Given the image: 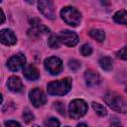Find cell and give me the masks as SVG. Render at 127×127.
Masks as SVG:
<instances>
[{
  "label": "cell",
  "instance_id": "obj_4",
  "mask_svg": "<svg viewBox=\"0 0 127 127\" xmlns=\"http://www.w3.org/2000/svg\"><path fill=\"white\" fill-rule=\"evenodd\" d=\"M68 111H69V116L71 118H73V119L80 118L86 113L87 104L81 99H74L70 102Z\"/></svg>",
  "mask_w": 127,
  "mask_h": 127
},
{
  "label": "cell",
  "instance_id": "obj_3",
  "mask_svg": "<svg viewBox=\"0 0 127 127\" xmlns=\"http://www.w3.org/2000/svg\"><path fill=\"white\" fill-rule=\"evenodd\" d=\"M61 16L63 18V20L72 26V27H75L79 24L80 22V19H81V16H80V13L73 7H65L64 8L62 11H61Z\"/></svg>",
  "mask_w": 127,
  "mask_h": 127
},
{
  "label": "cell",
  "instance_id": "obj_2",
  "mask_svg": "<svg viewBox=\"0 0 127 127\" xmlns=\"http://www.w3.org/2000/svg\"><path fill=\"white\" fill-rule=\"evenodd\" d=\"M104 101L107 103L108 106H110L113 110L125 113L126 112V101L123 97H121L119 94H117L114 91H108L104 95Z\"/></svg>",
  "mask_w": 127,
  "mask_h": 127
},
{
  "label": "cell",
  "instance_id": "obj_20",
  "mask_svg": "<svg viewBox=\"0 0 127 127\" xmlns=\"http://www.w3.org/2000/svg\"><path fill=\"white\" fill-rule=\"evenodd\" d=\"M23 117H24V120H25L26 123H30V122L34 119L33 113H32L28 108H26V109L24 110V112H23Z\"/></svg>",
  "mask_w": 127,
  "mask_h": 127
},
{
  "label": "cell",
  "instance_id": "obj_24",
  "mask_svg": "<svg viewBox=\"0 0 127 127\" xmlns=\"http://www.w3.org/2000/svg\"><path fill=\"white\" fill-rule=\"evenodd\" d=\"M5 125L6 127H21V125L16 122V121H13V120H8L5 122Z\"/></svg>",
  "mask_w": 127,
  "mask_h": 127
},
{
  "label": "cell",
  "instance_id": "obj_18",
  "mask_svg": "<svg viewBox=\"0 0 127 127\" xmlns=\"http://www.w3.org/2000/svg\"><path fill=\"white\" fill-rule=\"evenodd\" d=\"M91 107H92V109H93L99 116H105V115L107 114V111H106L105 107H104L103 105L97 103V102H92Z\"/></svg>",
  "mask_w": 127,
  "mask_h": 127
},
{
  "label": "cell",
  "instance_id": "obj_5",
  "mask_svg": "<svg viewBox=\"0 0 127 127\" xmlns=\"http://www.w3.org/2000/svg\"><path fill=\"white\" fill-rule=\"evenodd\" d=\"M45 67L51 74H58L63 68V63L57 57H50L45 60Z\"/></svg>",
  "mask_w": 127,
  "mask_h": 127
},
{
  "label": "cell",
  "instance_id": "obj_13",
  "mask_svg": "<svg viewBox=\"0 0 127 127\" xmlns=\"http://www.w3.org/2000/svg\"><path fill=\"white\" fill-rule=\"evenodd\" d=\"M84 78H85L86 84H88L89 86L97 85L100 81V77H99L98 73H96L93 70H86L84 73Z\"/></svg>",
  "mask_w": 127,
  "mask_h": 127
},
{
  "label": "cell",
  "instance_id": "obj_26",
  "mask_svg": "<svg viewBox=\"0 0 127 127\" xmlns=\"http://www.w3.org/2000/svg\"><path fill=\"white\" fill-rule=\"evenodd\" d=\"M118 57H120L122 60H126V59H127V57H126V47L122 48V49L119 51V53H118Z\"/></svg>",
  "mask_w": 127,
  "mask_h": 127
},
{
  "label": "cell",
  "instance_id": "obj_21",
  "mask_svg": "<svg viewBox=\"0 0 127 127\" xmlns=\"http://www.w3.org/2000/svg\"><path fill=\"white\" fill-rule=\"evenodd\" d=\"M46 127H60V122L56 118H49L45 121Z\"/></svg>",
  "mask_w": 127,
  "mask_h": 127
},
{
  "label": "cell",
  "instance_id": "obj_14",
  "mask_svg": "<svg viewBox=\"0 0 127 127\" xmlns=\"http://www.w3.org/2000/svg\"><path fill=\"white\" fill-rule=\"evenodd\" d=\"M7 85H8L10 90L15 91V92L20 91L22 89V86H23L22 85V81L18 76H10L8 78Z\"/></svg>",
  "mask_w": 127,
  "mask_h": 127
},
{
  "label": "cell",
  "instance_id": "obj_16",
  "mask_svg": "<svg viewBox=\"0 0 127 127\" xmlns=\"http://www.w3.org/2000/svg\"><path fill=\"white\" fill-rule=\"evenodd\" d=\"M126 18H127V13L124 10L116 12L113 16V19L115 22H117L119 24H124V25L126 24Z\"/></svg>",
  "mask_w": 127,
  "mask_h": 127
},
{
  "label": "cell",
  "instance_id": "obj_12",
  "mask_svg": "<svg viewBox=\"0 0 127 127\" xmlns=\"http://www.w3.org/2000/svg\"><path fill=\"white\" fill-rule=\"evenodd\" d=\"M23 74L24 76L27 78V79H30V80H36L39 78L40 76V73H39V70L37 69L36 66L30 64L28 66H26L24 69H23Z\"/></svg>",
  "mask_w": 127,
  "mask_h": 127
},
{
  "label": "cell",
  "instance_id": "obj_1",
  "mask_svg": "<svg viewBox=\"0 0 127 127\" xmlns=\"http://www.w3.org/2000/svg\"><path fill=\"white\" fill-rule=\"evenodd\" d=\"M71 88V79L66 77L61 80L52 81L48 84V93L50 95H64L66 94Z\"/></svg>",
  "mask_w": 127,
  "mask_h": 127
},
{
  "label": "cell",
  "instance_id": "obj_29",
  "mask_svg": "<svg viewBox=\"0 0 127 127\" xmlns=\"http://www.w3.org/2000/svg\"><path fill=\"white\" fill-rule=\"evenodd\" d=\"M76 127H87V126H86L85 124H83V123H81V124H78V125H77Z\"/></svg>",
  "mask_w": 127,
  "mask_h": 127
},
{
  "label": "cell",
  "instance_id": "obj_19",
  "mask_svg": "<svg viewBox=\"0 0 127 127\" xmlns=\"http://www.w3.org/2000/svg\"><path fill=\"white\" fill-rule=\"evenodd\" d=\"M48 45L52 49H58L60 47V40H59L58 36H55V35L51 36L50 39L48 40Z\"/></svg>",
  "mask_w": 127,
  "mask_h": 127
},
{
  "label": "cell",
  "instance_id": "obj_22",
  "mask_svg": "<svg viewBox=\"0 0 127 127\" xmlns=\"http://www.w3.org/2000/svg\"><path fill=\"white\" fill-rule=\"evenodd\" d=\"M80 52L83 56H89L91 53H92V49L89 45H83L80 49Z\"/></svg>",
  "mask_w": 127,
  "mask_h": 127
},
{
  "label": "cell",
  "instance_id": "obj_15",
  "mask_svg": "<svg viewBox=\"0 0 127 127\" xmlns=\"http://www.w3.org/2000/svg\"><path fill=\"white\" fill-rule=\"evenodd\" d=\"M89 35H90V37H92L93 39H95L98 42H103L104 38H105L104 32L102 30H100V29H92V30H90Z\"/></svg>",
  "mask_w": 127,
  "mask_h": 127
},
{
  "label": "cell",
  "instance_id": "obj_31",
  "mask_svg": "<svg viewBox=\"0 0 127 127\" xmlns=\"http://www.w3.org/2000/svg\"><path fill=\"white\" fill-rule=\"evenodd\" d=\"M34 127H39V126H38V125H35V126H34Z\"/></svg>",
  "mask_w": 127,
  "mask_h": 127
},
{
  "label": "cell",
  "instance_id": "obj_7",
  "mask_svg": "<svg viewBox=\"0 0 127 127\" xmlns=\"http://www.w3.org/2000/svg\"><path fill=\"white\" fill-rule=\"evenodd\" d=\"M38 7L39 10L41 11V13L49 18V19H55V8H54V4L51 1H47V0H43L38 2Z\"/></svg>",
  "mask_w": 127,
  "mask_h": 127
},
{
  "label": "cell",
  "instance_id": "obj_25",
  "mask_svg": "<svg viewBox=\"0 0 127 127\" xmlns=\"http://www.w3.org/2000/svg\"><path fill=\"white\" fill-rule=\"evenodd\" d=\"M55 107L59 110V112L61 113V114H64V106L61 103V102H56V104H55Z\"/></svg>",
  "mask_w": 127,
  "mask_h": 127
},
{
  "label": "cell",
  "instance_id": "obj_11",
  "mask_svg": "<svg viewBox=\"0 0 127 127\" xmlns=\"http://www.w3.org/2000/svg\"><path fill=\"white\" fill-rule=\"evenodd\" d=\"M50 32V29L44 25H37L30 30H28V36L31 39H39L43 35H46Z\"/></svg>",
  "mask_w": 127,
  "mask_h": 127
},
{
  "label": "cell",
  "instance_id": "obj_27",
  "mask_svg": "<svg viewBox=\"0 0 127 127\" xmlns=\"http://www.w3.org/2000/svg\"><path fill=\"white\" fill-rule=\"evenodd\" d=\"M5 21V15L3 13V11L0 9V24H2Z\"/></svg>",
  "mask_w": 127,
  "mask_h": 127
},
{
  "label": "cell",
  "instance_id": "obj_6",
  "mask_svg": "<svg viewBox=\"0 0 127 127\" xmlns=\"http://www.w3.org/2000/svg\"><path fill=\"white\" fill-rule=\"evenodd\" d=\"M58 38L60 40V43H63L65 46H68V47H73L78 43L77 35L75 33L71 32V31H69V30L62 31Z\"/></svg>",
  "mask_w": 127,
  "mask_h": 127
},
{
  "label": "cell",
  "instance_id": "obj_28",
  "mask_svg": "<svg viewBox=\"0 0 127 127\" xmlns=\"http://www.w3.org/2000/svg\"><path fill=\"white\" fill-rule=\"evenodd\" d=\"M111 127H122V125L118 121H114L111 123Z\"/></svg>",
  "mask_w": 127,
  "mask_h": 127
},
{
  "label": "cell",
  "instance_id": "obj_9",
  "mask_svg": "<svg viewBox=\"0 0 127 127\" xmlns=\"http://www.w3.org/2000/svg\"><path fill=\"white\" fill-rule=\"evenodd\" d=\"M29 97H30V100L32 101L33 105L36 106V107H39V106L43 105L46 102V95L43 92V90L40 89V88L32 89L30 91Z\"/></svg>",
  "mask_w": 127,
  "mask_h": 127
},
{
  "label": "cell",
  "instance_id": "obj_10",
  "mask_svg": "<svg viewBox=\"0 0 127 127\" xmlns=\"http://www.w3.org/2000/svg\"><path fill=\"white\" fill-rule=\"evenodd\" d=\"M0 42L6 46H12L16 43V36L12 30L4 29L0 31Z\"/></svg>",
  "mask_w": 127,
  "mask_h": 127
},
{
  "label": "cell",
  "instance_id": "obj_30",
  "mask_svg": "<svg viewBox=\"0 0 127 127\" xmlns=\"http://www.w3.org/2000/svg\"><path fill=\"white\" fill-rule=\"evenodd\" d=\"M2 100H3V97H2V95L0 94V104L2 103Z\"/></svg>",
  "mask_w": 127,
  "mask_h": 127
},
{
  "label": "cell",
  "instance_id": "obj_8",
  "mask_svg": "<svg viewBox=\"0 0 127 127\" xmlns=\"http://www.w3.org/2000/svg\"><path fill=\"white\" fill-rule=\"evenodd\" d=\"M25 63H26V58L24 57V55L19 54V55H16V56H13L12 58H10L7 63V65L10 70L17 71L25 65Z\"/></svg>",
  "mask_w": 127,
  "mask_h": 127
},
{
  "label": "cell",
  "instance_id": "obj_17",
  "mask_svg": "<svg viewBox=\"0 0 127 127\" xmlns=\"http://www.w3.org/2000/svg\"><path fill=\"white\" fill-rule=\"evenodd\" d=\"M100 66L105 70H110L112 68V60L108 57H103L99 60Z\"/></svg>",
  "mask_w": 127,
  "mask_h": 127
},
{
  "label": "cell",
  "instance_id": "obj_23",
  "mask_svg": "<svg viewBox=\"0 0 127 127\" xmlns=\"http://www.w3.org/2000/svg\"><path fill=\"white\" fill-rule=\"evenodd\" d=\"M68 66H69L70 69H72V70L75 71V70H77V69L80 67V64H79V62L76 61V60H71V61H69Z\"/></svg>",
  "mask_w": 127,
  "mask_h": 127
}]
</instances>
